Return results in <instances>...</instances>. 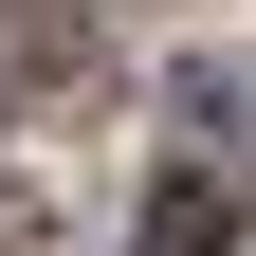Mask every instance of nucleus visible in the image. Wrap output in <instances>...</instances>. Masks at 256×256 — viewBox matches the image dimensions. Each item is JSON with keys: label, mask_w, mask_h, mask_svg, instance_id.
<instances>
[{"label": "nucleus", "mask_w": 256, "mask_h": 256, "mask_svg": "<svg viewBox=\"0 0 256 256\" xmlns=\"http://www.w3.org/2000/svg\"><path fill=\"white\" fill-rule=\"evenodd\" d=\"M128 256H220V183H165V202H146V238Z\"/></svg>", "instance_id": "obj_1"}]
</instances>
